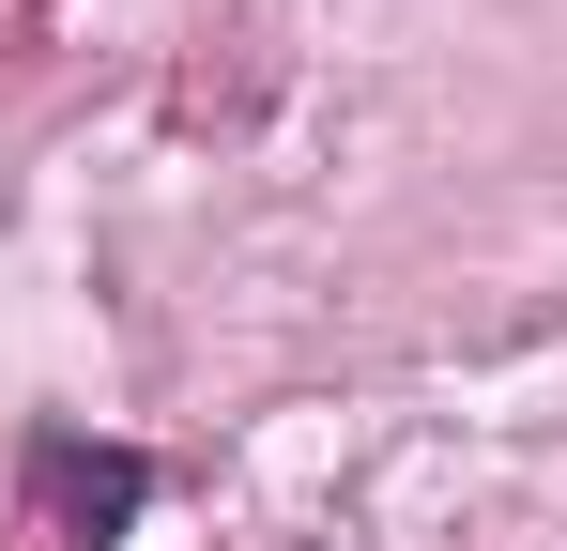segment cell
<instances>
[{
  "mask_svg": "<svg viewBox=\"0 0 567 551\" xmlns=\"http://www.w3.org/2000/svg\"><path fill=\"white\" fill-rule=\"evenodd\" d=\"M31 506H47L62 537H138V521H154V459L93 445V429H31Z\"/></svg>",
  "mask_w": 567,
  "mask_h": 551,
  "instance_id": "6da1fadb",
  "label": "cell"
}]
</instances>
